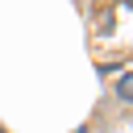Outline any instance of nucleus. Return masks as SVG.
I'll return each instance as SVG.
<instances>
[{
    "label": "nucleus",
    "instance_id": "f257e3e1",
    "mask_svg": "<svg viewBox=\"0 0 133 133\" xmlns=\"http://www.w3.org/2000/svg\"><path fill=\"white\" fill-rule=\"evenodd\" d=\"M116 96H121V100L133 96V79H129V71H121V79H116Z\"/></svg>",
    "mask_w": 133,
    "mask_h": 133
},
{
    "label": "nucleus",
    "instance_id": "f03ea898",
    "mask_svg": "<svg viewBox=\"0 0 133 133\" xmlns=\"http://www.w3.org/2000/svg\"><path fill=\"white\" fill-rule=\"evenodd\" d=\"M121 4H129V0H121Z\"/></svg>",
    "mask_w": 133,
    "mask_h": 133
}]
</instances>
